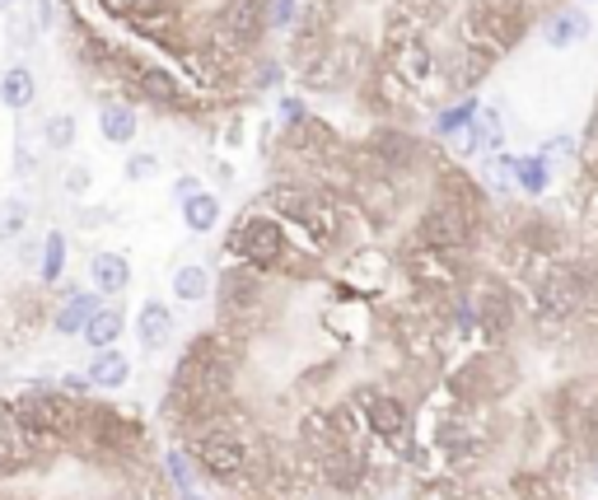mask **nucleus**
<instances>
[{"label":"nucleus","instance_id":"1","mask_svg":"<svg viewBox=\"0 0 598 500\" xmlns=\"http://www.w3.org/2000/svg\"><path fill=\"white\" fill-rule=\"evenodd\" d=\"M225 253H230V263H243L262 276H319V253H299L295 248V234L286 220H276L267 206H257V211H243L234 220V230L225 234Z\"/></svg>","mask_w":598,"mask_h":500},{"label":"nucleus","instance_id":"2","mask_svg":"<svg viewBox=\"0 0 598 500\" xmlns=\"http://www.w3.org/2000/svg\"><path fill=\"white\" fill-rule=\"evenodd\" d=\"M187 454L197 463V473L216 487H253L257 477V440H249L239 430V421H216L187 435Z\"/></svg>","mask_w":598,"mask_h":500},{"label":"nucleus","instance_id":"3","mask_svg":"<svg viewBox=\"0 0 598 500\" xmlns=\"http://www.w3.org/2000/svg\"><path fill=\"white\" fill-rule=\"evenodd\" d=\"M515 388H519V360L509 356L505 347H486V351H478L472 360H463V365L449 374L453 403L478 407V411L496 407V403L509 398Z\"/></svg>","mask_w":598,"mask_h":500},{"label":"nucleus","instance_id":"4","mask_svg":"<svg viewBox=\"0 0 598 500\" xmlns=\"http://www.w3.org/2000/svg\"><path fill=\"white\" fill-rule=\"evenodd\" d=\"M519 38H524V10L515 0H468L459 20V47L496 61L505 51H515Z\"/></svg>","mask_w":598,"mask_h":500},{"label":"nucleus","instance_id":"5","mask_svg":"<svg viewBox=\"0 0 598 500\" xmlns=\"http://www.w3.org/2000/svg\"><path fill=\"white\" fill-rule=\"evenodd\" d=\"M402 276L412 281L416 295H426V300H449V295H463V286L472 281V267H468L463 253L407 244V253H402Z\"/></svg>","mask_w":598,"mask_h":500},{"label":"nucleus","instance_id":"6","mask_svg":"<svg viewBox=\"0 0 598 500\" xmlns=\"http://www.w3.org/2000/svg\"><path fill=\"white\" fill-rule=\"evenodd\" d=\"M216 300H220L216 309H220L225 333H234V327H253V323H262V314H267V304H272V276L234 263V267L220 271Z\"/></svg>","mask_w":598,"mask_h":500},{"label":"nucleus","instance_id":"7","mask_svg":"<svg viewBox=\"0 0 598 500\" xmlns=\"http://www.w3.org/2000/svg\"><path fill=\"white\" fill-rule=\"evenodd\" d=\"M463 300L472 304L478 337L486 341V347H501V341L519 327V295L501 281L496 271H472V281L463 286Z\"/></svg>","mask_w":598,"mask_h":500},{"label":"nucleus","instance_id":"8","mask_svg":"<svg viewBox=\"0 0 598 500\" xmlns=\"http://www.w3.org/2000/svg\"><path fill=\"white\" fill-rule=\"evenodd\" d=\"M486 216L482 211H468V206H453V201H430L426 211L416 216V230H412V244H426V248H445V253H472L482 239Z\"/></svg>","mask_w":598,"mask_h":500},{"label":"nucleus","instance_id":"9","mask_svg":"<svg viewBox=\"0 0 598 500\" xmlns=\"http://www.w3.org/2000/svg\"><path fill=\"white\" fill-rule=\"evenodd\" d=\"M365 71H369L365 38H356V33H332V43L299 75H304L309 90H327L332 94V90H346V84L365 80Z\"/></svg>","mask_w":598,"mask_h":500},{"label":"nucleus","instance_id":"10","mask_svg":"<svg viewBox=\"0 0 598 500\" xmlns=\"http://www.w3.org/2000/svg\"><path fill=\"white\" fill-rule=\"evenodd\" d=\"M379 66L389 75H398L407 90H426V84L435 80V51H430V43L421 38V33H398V28H389V43H383V51H379Z\"/></svg>","mask_w":598,"mask_h":500},{"label":"nucleus","instance_id":"11","mask_svg":"<svg viewBox=\"0 0 598 500\" xmlns=\"http://www.w3.org/2000/svg\"><path fill=\"white\" fill-rule=\"evenodd\" d=\"M140 43H160L183 51L187 47V33H183V5L179 0H136L127 14H117Z\"/></svg>","mask_w":598,"mask_h":500},{"label":"nucleus","instance_id":"12","mask_svg":"<svg viewBox=\"0 0 598 500\" xmlns=\"http://www.w3.org/2000/svg\"><path fill=\"white\" fill-rule=\"evenodd\" d=\"M127 94L154 103V108H169V113H197V90H192L183 75H173L169 66H154V61L136 66Z\"/></svg>","mask_w":598,"mask_h":500},{"label":"nucleus","instance_id":"13","mask_svg":"<svg viewBox=\"0 0 598 500\" xmlns=\"http://www.w3.org/2000/svg\"><path fill=\"white\" fill-rule=\"evenodd\" d=\"M210 28L249 57V51L262 43V33L272 28V5H267V0H225Z\"/></svg>","mask_w":598,"mask_h":500},{"label":"nucleus","instance_id":"14","mask_svg":"<svg viewBox=\"0 0 598 500\" xmlns=\"http://www.w3.org/2000/svg\"><path fill=\"white\" fill-rule=\"evenodd\" d=\"M350 403L360 407V417L369 426V435L375 440H402L407 435V426H412V411L402 398H393L389 388H375V384H365L350 393Z\"/></svg>","mask_w":598,"mask_h":500},{"label":"nucleus","instance_id":"15","mask_svg":"<svg viewBox=\"0 0 598 500\" xmlns=\"http://www.w3.org/2000/svg\"><path fill=\"white\" fill-rule=\"evenodd\" d=\"M421 154H426V146H421L407 127H375L365 141V160L383 168V174H402V168L421 164Z\"/></svg>","mask_w":598,"mask_h":500},{"label":"nucleus","instance_id":"16","mask_svg":"<svg viewBox=\"0 0 598 500\" xmlns=\"http://www.w3.org/2000/svg\"><path fill=\"white\" fill-rule=\"evenodd\" d=\"M57 309H51V327H57V337H80L84 327H90V318L99 314V295L94 290H76V286H57Z\"/></svg>","mask_w":598,"mask_h":500},{"label":"nucleus","instance_id":"17","mask_svg":"<svg viewBox=\"0 0 598 500\" xmlns=\"http://www.w3.org/2000/svg\"><path fill=\"white\" fill-rule=\"evenodd\" d=\"M173 333H179V318H173V309L164 300H146L136 309V341H140V351L154 356V351H164Z\"/></svg>","mask_w":598,"mask_h":500},{"label":"nucleus","instance_id":"18","mask_svg":"<svg viewBox=\"0 0 598 500\" xmlns=\"http://www.w3.org/2000/svg\"><path fill=\"white\" fill-rule=\"evenodd\" d=\"M90 286L94 295H122L131 286V257L127 253H113V248H99L90 253Z\"/></svg>","mask_w":598,"mask_h":500},{"label":"nucleus","instance_id":"19","mask_svg":"<svg viewBox=\"0 0 598 500\" xmlns=\"http://www.w3.org/2000/svg\"><path fill=\"white\" fill-rule=\"evenodd\" d=\"M33 98H38V75H33V66L10 61L5 71H0V108H5V113H28Z\"/></svg>","mask_w":598,"mask_h":500},{"label":"nucleus","instance_id":"20","mask_svg":"<svg viewBox=\"0 0 598 500\" xmlns=\"http://www.w3.org/2000/svg\"><path fill=\"white\" fill-rule=\"evenodd\" d=\"M84 379L94 384V393H117V388L131 379V360L122 356L117 347H113V351H94L90 365H84Z\"/></svg>","mask_w":598,"mask_h":500},{"label":"nucleus","instance_id":"21","mask_svg":"<svg viewBox=\"0 0 598 500\" xmlns=\"http://www.w3.org/2000/svg\"><path fill=\"white\" fill-rule=\"evenodd\" d=\"M122 333H127V314H122L117 304H99V314L90 318V327H84L80 337L90 351H113L122 341Z\"/></svg>","mask_w":598,"mask_h":500},{"label":"nucleus","instance_id":"22","mask_svg":"<svg viewBox=\"0 0 598 500\" xmlns=\"http://www.w3.org/2000/svg\"><path fill=\"white\" fill-rule=\"evenodd\" d=\"M99 131H103V141H108V146H131L136 131H140V117H136L131 103H103V108H99Z\"/></svg>","mask_w":598,"mask_h":500},{"label":"nucleus","instance_id":"23","mask_svg":"<svg viewBox=\"0 0 598 500\" xmlns=\"http://www.w3.org/2000/svg\"><path fill=\"white\" fill-rule=\"evenodd\" d=\"M169 290H173V300H179V304H206V295L216 290V281H210V271L202 263H183V267H173Z\"/></svg>","mask_w":598,"mask_h":500},{"label":"nucleus","instance_id":"24","mask_svg":"<svg viewBox=\"0 0 598 500\" xmlns=\"http://www.w3.org/2000/svg\"><path fill=\"white\" fill-rule=\"evenodd\" d=\"M66 257H70V244H66V230H47L43 234V257H38V281L47 290H57L66 281Z\"/></svg>","mask_w":598,"mask_h":500},{"label":"nucleus","instance_id":"25","mask_svg":"<svg viewBox=\"0 0 598 500\" xmlns=\"http://www.w3.org/2000/svg\"><path fill=\"white\" fill-rule=\"evenodd\" d=\"M439 71H445V80L453 84V90H472V84H478V80L491 71V61L478 57V51H468V47H453L449 61L439 66Z\"/></svg>","mask_w":598,"mask_h":500},{"label":"nucleus","instance_id":"26","mask_svg":"<svg viewBox=\"0 0 598 500\" xmlns=\"http://www.w3.org/2000/svg\"><path fill=\"white\" fill-rule=\"evenodd\" d=\"M589 33V14L585 10H556L548 24H542V38L548 47H575Z\"/></svg>","mask_w":598,"mask_h":500},{"label":"nucleus","instance_id":"27","mask_svg":"<svg viewBox=\"0 0 598 500\" xmlns=\"http://www.w3.org/2000/svg\"><path fill=\"white\" fill-rule=\"evenodd\" d=\"M179 211H183V225H187L192 234H210V230L220 225V197H216V193H197V197H187V201L179 206Z\"/></svg>","mask_w":598,"mask_h":500},{"label":"nucleus","instance_id":"28","mask_svg":"<svg viewBox=\"0 0 598 500\" xmlns=\"http://www.w3.org/2000/svg\"><path fill=\"white\" fill-rule=\"evenodd\" d=\"M28 201L24 197H0V244H20V239L28 234Z\"/></svg>","mask_w":598,"mask_h":500},{"label":"nucleus","instance_id":"29","mask_svg":"<svg viewBox=\"0 0 598 500\" xmlns=\"http://www.w3.org/2000/svg\"><path fill=\"white\" fill-rule=\"evenodd\" d=\"M76 136H80L76 113H47V117H43V146H47V150H57V154L76 150Z\"/></svg>","mask_w":598,"mask_h":500},{"label":"nucleus","instance_id":"30","mask_svg":"<svg viewBox=\"0 0 598 500\" xmlns=\"http://www.w3.org/2000/svg\"><path fill=\"white\" fill-rule=\"evenodd\" d=\"M164 473H169V481H173V491H179V496L197 491V463H192L187 450H169L164 454Z\"/></svg>","mask_w":598,"mask_h":500},{"label":"nucleus","instance_id":"31","mask_svg":"<svg viewBox=\"0 0 598 500\" xmlns=\"http://www.w3.org/2000/svg\"><path fill=\"white\" fill-rule=\"evenodd\" d=\"M472 141H478L482 150H491V154H501V146H505V123H501L496 108H486V113L472 117Z\"/></svg>","mask_w":598,"mask_h":500},{"label":"nucleus","instance_id":"32","mask_svg":"<svg viewBox=\"0 0 598 500\" xmlns=\"http://www.w3.org/2000/svg\"><path fill=\"white\" fill-rule=\"evenodd\" d=\"M515 183H519V193H529V197H538V193H548V183H552V168L538 160H515Z\"/></svg>","mask_w":598,"mask_h":500},{"label":"nucleus","instance_id":"33","mask_svg":"<svg viewBox=\"0 0 598 500\" xmlns=\"http://www.w3.org/2000/svg\"><path fill=\"white\" fill-rule=\"evenodd\" d=\"M472 117H478V103H472V98H459L453 108H445V113L435 117V127H439V136H459V131L472 127Z\"/></svg>","mask_w":598,"mask_h":500},{"label":"nucleus","instance_id":"34","mask_svg":"<svg viewBox=\"0 0 598 500\" xmlns=\"http://www.w3.org/2000/svg\"><path fill=\"white\" fill-rule=\"evenodd\" d=\"M38 20L33 14H10L5 20V38H10V47L14 51H28V47H38Z\"/></svg>","mask_w":598,"mask_h":500},{"label":"nucleus","instance_id":"35","mask_svg":"<svg viewBox=\"0 0 598 500\" xmlns=\"http://www.w3.org/2000/svg\"><path fill=\"white\" fill-rule=\"evenodd\" d=\"M154 174H160V154H150V150H131L127 154V178L131 183H150Z\"/></svg>","mask_w":598,"mask_h":500},{"label":"nucleus","instance_id":"36","mask_svg":"<svg viewBox=\"0 0 598 500\" xmlns=\"http://www.w3.org/2000/svg\"><path fill=\"white\" fill-rule=\"evenodd\" d=\"M57 388L66 393V398H76V403H84V398H90V393H94V384H90V379H84V374H76V370H70V374H61V379H57Z\"/></svg>","mask_w":598,"mask_h":500},{"label":"nucleus","instance_id":"37","mask_svg":"<svg viewBox=\"0 0 598 500\" xmlns=\"http://www.w3.org/2000/svg\"><path fill=\"white\" fill-rule=\"evenodd\" d=\"M249 80H253V90H276V80H280V66L267 57V61H257L253 71H249Z\"/></svg>","mask_w":598,"mask_h":500},{"label":"nucleus","instance_id":"38","mask_svg":"<svg viewBox=\"0 0 598 500\" xmlns=\"http://www.w3.org/2000/svg\"><path fill=\"white\" fill-rule=\"evenodd\" d=\"M571 150H575V136H552V141H548V146H542V154H538V160H542V164H548V168H552V164L561 160V154H571Z\"/></svg>","mask_w":598,"mask_h":500},{"label":"nucleus","instance_id":"39","mask_svg":"<svg viewBox=\"0 0 598 500\" xmlns=\"http://www.w3.org/2000/svg\"><path fill=\"white\" fill-rule=\"evenodd\" d=\"M33 168H38V154L28 150V141H14V174L33 178Z\"/></svg>","mask_w":598,"mask_h":500},{"label":"nucleus","instance_id":"40","mask_svg":"<svg viewBox=\"0 0 598 500\" xmlns=\"http://www.w3.org/2000/svg\"><path fill=\"white\" fill-rule=\"evenodd\" d=\"M90 168H66V178H61V187H66V193L70 197H84V193H90Z\"/></svg>","mask_w":598,"mask_h":500},{"label":"nucleus","instance_id":"41","mask_svg":"<svg viewBox=\"0 0 598 500\" xmlns=\"http://www.w3.org/2000/svg\"><path fill=\"white\" fill-rule=\"evenodd\" d=\"M197 193H206V183H202V178H192V174H183L179 183H173V201H179V206H183L187 197H197Z\"/></svg>","mask_w":598,"mask_h":500},{"label":"nucleus","instance_id":"42","mask_svg":"<svg viewBox=\"0 0 598 500\" xmlns=\"http://www.w3.org/2000/svg\"><path fill=\"white\" fill-rule=\"evenodd\" d=\"M33 20H38L43 33L57 28V0H38V10H33Z\"/></svg>","mask_w":598,"mask_h":500},{"label":"nucleus","instance_id":"43","mask_svg":"<svg viewBox=\"0 0 598 500\" xmlns=\"http://www.w3.org/2000/svg\"><path fill=\"white\" fill-rule=\"evenodd\" d=\"M14 5H20V0H0V14H5V20H10V14H14Z\"/></svg>","mask_w":598,"mask_h":500},{"label":"nucleus","instance_id":"44","mask_svg":"<svg viewBox=\"0 0 598 500\" xmlns=\"http://www.w3.org/2000/svg\"><path fill=\"white\" fill-rule=\"evenodd\" d=\"M589 168H594V178H598V150L589 154Z\"/></svg>","mask_w":598,"mask_h":500},{"label":"nucleus","instance_id":"45","mask_svg":"<svg viewBox=\"0 0 598 500\" xmlns=\"http://www.w3.org/2000/svg\"><path fill=\"white\" fill-rule=\"evenodd\" d=\"M179 500H202V491H187V496H179Z\"/></svg>","mask_w":598,"mask_h":500},{"label":"nucleus","instance_id":"46","mask_svg":"<svg viewBox=\"0 0 598 500\" xmlns=\"http://www.w3.org/2000/svg\"><path fill=\"white\" fill-rule=\"evenodd\" d=\"M594 477H598V463H594Z\"/></svg>","mask_w":598,"mask_h":500}]
</instances>
